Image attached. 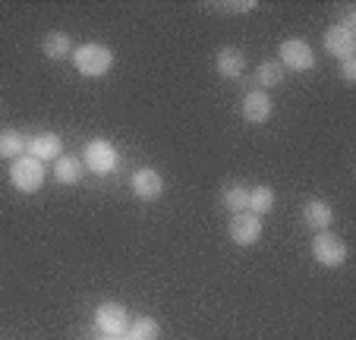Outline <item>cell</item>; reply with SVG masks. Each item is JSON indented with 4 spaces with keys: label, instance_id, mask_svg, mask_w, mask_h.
<instances>
[{
    "label": "cell",
    "instance_id": "cell-22",
    "mask_svg": "<svg viewBox=\"0 0 356 340\" xmlns=\"http://www.w3.org/2000/svg\"><path fill=\"white\" fill-rule=\"evenodd\" d=\"M218 7H224V10H230V13H236V10H252L256 3H252V0H246V3H218Z\"/></svg>",
    "mask_w": 356,
    "mask_h": 340
},
{
    "label": "cell",
    "instance_id": "cell-15",
    "mask_svg": "<svg viewBox=\"0 0 356 340\" xmlns=\"http://www.w3.org/2000/svg\"><path fill=\"white\" fill-rule=\"evenodd\" d=\"M41 47H44V54L51 60H63V57H70V51H73V41L63 32H51V35H44Z\"/></svg>",
    "mask_w": 356,
    "mask_h": 340
},
{
    "label": "cell",
    "instance_id": "cell-21",
    "mask_svg": "<svg viewBox=\"0 0 356 340\" xmlns=\"http://www.w3.org/2000/svg\"><path fill=\"white\" fill-rule=\"evenodd\" d=\"M343 79H347V82L356 79V60H353V57H350V60H343Z\"/></svg>",
    "mask_w": 356,
    "mask_h": 340
},
{
    "label": "cell",
    "instance_id": "cell-5",
    "mask_svg": "<svg viewBox=\"0 0 356 340\" xmlns=\"http://www.w3.org/2000/svg\"><path fill=\"white\" fill-rule=\"evenodd\" d=\"M312 255H316L322 265L337 268L347 261V246H343V240L334 234H318L316 240H312Z\"/></svg>",
    "mask_w": 356,
    "mask_h": 340
},
{
    "label": "cell",
    "instance_id": "cell-12",
    "mask_svg": "<svg viewBox=\"0 0 356 340\" xmlns=\"http://www.w3.org/2000/svg\"><path fill=\"white\" fill-rule=\"evenodd\" d=\"M215 63H218V73H221L224 79H240L243 70H246V57H243L236 47H221Z\"/></svg>",
    "mask_w": 356,
    "mask_h": 340
},
{
    "label": "cell",
    "instance_id": "cell-11",
    "mask_svg": "<svg viewBox=\"0 0 356 340\" xmlns=\"http://www.w3.org/2000/svg\"><path fill=\"white\" fill-rule=\"evenodd\" d=\"M243 117L249 123H265L271 117V98L265 92H249L243 98Z\"/></svg>",
    "mask_w": 356,
    "mask_h": 340
},
{
    "label": "cell",
    "instance_id": "cell-10",
    "mask_svg": "<svg viewBox=\"0 0 356 340\" xmlns=\"http://www.w3.org/2000/svg\"><path fill=\"white\" fill-rule=\"evenodd\" d=\"M60 145H63L60 136L41 133V136H32V139H29V154L38 161H57L60 158Z\"/></svg>",
    "mask_w": 356,
    "mask_h": 340
},
{
    "label": "cell",
    "instance_id": "cell-13",
    "mask_svg": "<svg viewBox=\"0 0 356 340\" xmlns=\"http://www.w3.org/2000/svg\"><path fill=\"white\" fill-rule=\"evenodd\" d=\"M302 214H306V224H309L312 230H325V227H331V220H334V211H331V205H325L322 199H312Z\"/></svg>",
    "mask_w": 356,
    "mask_h": 340
},
{
    "label": "cell",
    "instance_id": "cell-6",
    "mask_svg": "<svg viewBox=\"0 0 356 340\" xmlns=\"http://www.w3.org/2000/svg\"><path fill=\"white\" fill-rule=\"evenodd\" d=\"M262 236V220L252 211H240L230 218V240L240 243V246H252Z\"/></svg>",
    "mask_w": 356,
    "mask_h": 340
},
{
    "label": "cell",
    "instance_id": "cell-2",
    "mask_svg": "<svg viewBox=\"0 0 356 340\" xmlns=\"http://www.w3.org/2000/svg\"><path fill=\"white\" fill-rule=\"evenodd\" d=\"M10 180H13V186L19 193H35L44 183V164L38 158H32V154H19L13 161V167H10Z\"/></svg>",
    "mask_w": 356,
    "mask_h": 340
},
{
    "label": "cell",
    "instance_id": "cell-17",
    "mask_svg": "<svg viewBox=\"0 0 356 340\" xmlns=\"http://www.w3.org/2000/svg\"><path fill=\"white\" fill-rule=\"evenodd\" d=\"M224 205H227L234 214L249 211V189H246V186H240V183L227 186V189H224Z\"/></svg>",
    "mask_w": 356,
    "mask_h": 340
},
{
    "label": "cell",
    "instance_id": "cell-16",
    "mask_svg": "<svg viewBox=\"0 0 356 340\" xmlns=\"http://www.w3.org/2000/svg\"><path fill=\"white\" fill-rule=\"evenodd\" d=\"M275 208V189L271 186H256L249 189V211L252 214H265Z\"/></svg>",
    "mask_w": 356,
    "mask_h": 340
},
{
    "label": "cell",
    "instance_id": "cell-20",
    "mask_svg": "<svg viewBox=\"0 0 356 340\" xmlns=\"http://www.w3.org/2000/svg\"><path fill=\"white\" fill-rule=\"evenodd\" d=\"M256 76H259V82H262L265 88H271V86H281L284 70H281V63H262Z\"/></svg>",
    "mask_w": 356,
    "mask_h": 340
},
{
    "label": "cell",
    "instance_id": "cell-4",
    "mask_svg": "<svg viewBox=\"0 0 356 340\" xmlns=\"http://www.w3.org/2000/svg\"><path fill=\"white\" fill-rule=\"evenodd\" d=\"M86 167L92 170V174H98V177L111 174V170L117 167L114 145H111V142H104V139L88 142V145H86Z\"/></svg>",
    "mask_w": 356,
    "mask_h": 340
},
{
    "label": "cell",
    "instance_id": "cell-9",
    "mask_svg": "<svg viewBox=\"0 0 356 340\" xmlns=\"http://www.w3.org/2000/svg\"><path fill=\"white\" fill-rule=\"evenodd\" d=\"M161 189H164L161 174H155L152 167H142V170H136V174H133V193L139 195L142 202L158 199V195H161Z\"/></svg>",
    "mask_w": 356,
    "mask_h": 340
},
{
    "label": "cell",
    "instance_id": "cell-14",
    "mask_svg": "<svg viewBox=\"0 0 356 340\" xmlns=\"http://www.w3.org/2000/svg\"><path fill=\"white\" fill-rule=\"evenodd\" d=\"M82 177V164L79 158H70V154H60L54 164V180L57 183H67V186H73V183H79Z\"/></svg>",
    "mask_w": 356,
    "mask_h": 340
},
{
    "label": "cell",
    "instance_id": "cell-7",
    "mask_svg": "<svg viewBox=\"0 0 356 340\" xmlns=\"http://www.w3.org/2000/svg\"><path fill=\"white\" fill-rule=\"evenodd\" d=\"M281 60H284V67H290V70H312L316 57H312V47L306 44V41L290 38L281 44Z\"/></svg>",
    "mask_w": 356,
    "mask_h": 340
},
{
    "label": "cell",
    "instance_id": "cell-3",
    "mask_svg": "<svg viewBox=\"0 0 356 340\" xmlns=\"http://www.w3.org/2000/svg\"><path fill=\"white\" fill-rule=\"evenodd\" d=\"M95 321H98V327L108 334V337H120L129 327V312L120 302H101V306L95 309Z\"/></svg>",
    "mask_w": 356,
    "mask_h": 340
},
{
    "label": "cell",
    "instance_id": "cell-19",
    "mask_svg": "<svg viewBox=\"0 0 356 340\" xmlns=\"http://www.w3.org/2000/svg\"><path fill=\"white\" fill-rule=\"evenodd\" d=\"M22 148H26V139H22L16 129H7V133H0V154L3 158H19Z\"/></svg>",
    "mask_w": 356,
    "mask_h": 340
},
{
    "label": "cell",
    "instance_id": "cell-18",
    "mask_svg": "<svg viewBox=\"0 0 356 340\" xmlns=\"http://www.w3.org/2000/svg\"><path fill=\"white\" fill-rule=\"evenodd\" d=\"M127 340H158V321L155 318H136L133 325H129V334Z\"/></svg>",
    "mask_w": 356,
    "mask_h": 340
},
{
    "label": "cell",
    "instance_id": "cell-8",
    "mask_svg": "<svg viewBox=\"0 0 356 340\" xmlns=\"http://www.w3.org/2000/svg\"><path fill=\"white\" fill-rule=\"evenodd\" d=\"M325 47H328V54L341 57V60H350L356 51V32H350L343 26H331L325 32Z\"/></svg>",
    "mask_w": 356,
    "mask_h": 340
},
{
    "label": "cell",
    "instance_id": "cell-1",
    "mask_svg": "<svg viewBox=\"0 0 356 340\" xmlns=\"http://www.w3.org/2000/svg\"><path fill=\"white\" fill-rule=\"evenodd\" d=\"M73 63L76 70H79L82 76H88V79H98V76H104L111 67H114V54L108 51L104 44H82L79 51L73 54Z\"/></svg>",
    "mask_w": 356,
    "mask_h": 340
}]
</instances>
